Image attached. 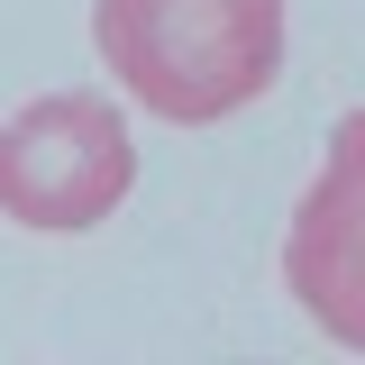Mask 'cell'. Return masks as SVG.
Here are the masks:
<instances>
[{"instance_id": "obj_1", "label": "cell", "mask_w": 365, "mask_h": 365, "mask_svg": "<svg viewBox=\"0 0 365 365\" xmlns=\"http://www.w3.org/2000/svg\"><path fill=\"white\" fill-rule=\"evenodd\" d=\"M91 46L137 110L210 128L283 73V0H91Z\"/></svg>"}, {"instance_id": "obj_2", "label": "cell", "mask_w": 365, "mask_h": 365, "mask_svg": "<svg viewBox=\"0 0 365 365\" xmlns=\"http://www.w3.org/2000/svg\"><path fill=\"white\" fill-rule=\"evenodd\" d=\"M137 182V137L101 91H46L0 119V220L83 237Z\"/></svg>"}, {"instance_id": "obj_3", "label": "cell", "mask_w": 365, "mask_h": 365, "mask_svg": "<svg viewBox=\"0 0 365 365\" xmlns=\"http://www.w3.org/2000/svg\"><path fill=\"white\" fill-rule=\"evenodd\" d=\"M283 283L311 311V329L365 356V110L329 128V165L311 174L283 237Z\"/></svg>"}]
</instances>
